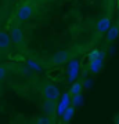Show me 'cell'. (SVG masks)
Returning a JSON list of instances; mask_svg holds the SVG:
<instances>
[{
  "instance_id": "1",
  "label": "cell",
  "mask_w": 119,
  "mask_h": 124,
  "mask_svg": "<svg viewBox=\"0 0 119 124\" xmlns=\"http://www.w3.org/2000/svg\"><path fill=\"white\" fill-rule=\"evenodd\" d=\"M42 94L46 99H55L57 101L58 98L61 97L60 95V90L55 87L54 84H50V83H44L43 87H42Z\"/></svg>"
},
{
  "instance_id": "2",
  "label": "cell",
  "mask_w": 119,
  "mask_h": 124,
  "mask_svg": "<svg viewBox=\"0 0 119 124\" xmlns=\"http://www.w3.org/2000/svg\"><path fill=\"white\" fill-rule=\"evenodd\" d=\"M32 13H33V8H32L31 4H22L19 8L17 10V18L18 21H28L29 18L32 17Z\"/></svg>"
},
{
  "instance_id": "3",
  "label": "cell",
  "mask_w": 119,
  "mask_h": 124,
  "mask_svg": "<svg viewBox=\"0 0 119 124\" xmlns=\"http://www.w3.org/2000/svg\"><path fill=\"white\" fill-rule=\"evenodd\" d=\"M43 109L49 117H54V116L57 115V103H55V99H46L44 98Z\"/></svg>"
},
{
  "instance_id": "4",
  "label": "cell",
  "mask_w": 119,
  "mask_h": 124,
  "mask_svg": "<svg viewBox=\"0 0 119 124\" xmlns=\"http://www.w3.org/2000/svg\"><path fill=\"white\" fill-rule=\"evenodd\" d=\"M10 35H11V40H13V43L15 46L22 44V41H24V35H22V31L19 29V26H18V25L11 26Z\"/></svg>"
},
{
  "instance_id": "5",
  "label": "cell",
  "mask_w": 119,
  "mask_h": 124,
  "mask_svg": "<svg viewBox=\"0 0 119 124\" xmlns=\"http://www.w3.org/2000/svg\"><path fill=\"white\" fill-rule=\"evenodd\" d=\"M69 59V54L66 53V51H58V53H55L51 57V59H50V62H51V65H62V63H65L66 61Z\"/></svg>"
},
{
  "instance_id": "6",
  "label": "cell",
  "mask_w": 119,
  "mask_h": 124,
  "mask_svg": "<svg viewBox=\"0 0 119 124\" xmlns=\"http://www.w3.org/2000/svg\"><path fill=\"white\" fill-rule=\"evenodd\" d=\"M97 32L98 33H101V35H104V33H107V32L110 31L111 28V18L110 17H102L98 19L97 22Z\"/></svg>"
},
{
  "instance_id": "7",
  "label": "cell",
  "mask_w": 119,
  "mask_h": 124,
  "mask_svg": "<svg viewBox=\"0 0 119 124\" xmlns=\"http://www.w3.org/2000/svg\"><path fill=\"white\" fill-rule=\"evenodd\" d=\"M118 36H119V22L115 23L114 26H111L110 31L107 32V43L112 44L115 40L118 39Z\"/></svg>"
},
{
  "instance_id": "8",
  "label": "cell",
  "mask_w": 119,
  "mask_h": 124,
  "mask_svg": "<svg viewBox=\"0 0 119 124\" xmlns=\"http://www.w3.org/2000/svg\"><path fill=\"white\" fill-rule=\"evenodd\" d=\"M11 35L0 31V50H9L11 46Z\"/></svg>"
},
{
  "instance_id": "9",
  "label": "cell",
  "mask_w": 119,
  "mask_h": 124,
  "mask_svg": "<svg viewBox=\"0 0 119 124\" xmlns=\"http://www.w3.org/2000/svg\"><path fill=\"white\" fill-rule=\"evenodd\" d=\"M75 109L76 108L73 106V105H69V106L65 109V112L62 113V121L64 123H69L71 120H72V117H73V115H75Z\"/></svg>"
},
{
  "instance_id": "10",
  "label": "cell",
  "mask_w": 119,
  "mask_h": 124,
  "mask_svg": "<svg viewBox=\"0 0 119 124\" xmlns=\"http://www.w3.org/2000/svg\"><path fill=\"white\" fill-rule=\"evenodd\" d=\"M102 61H104V54H102L101 57H98L97 59H94V61H90V69H92L93 73H97L102 66Z\"/></svg>"
},
{
  "instance_id": "11",
  "label": "cell",
  "mask_w": 119,
  "mask_h": 124,
  "mask_svg": "<svg viewBox=\"0 0 119 124\" xmlns=\"http://www.w3.org/2000/svg\"><path fill=\"white\" fill-rule=\"evenodd\" d=\"M83 91V81H75L72 87H71V95L73 97V95H78V94H82Z\"/></svg>"
},
{
  "instance_id": "12",
  "label": "cell",
  "mask_w": 119,
  "mask_h": 124,
  "mask_svg": "<svg viewBox=\"0 0 119 124\" xmlns=\"http://www.w3.org/2000/svg\"><path fill=\"white\" fill-rule=\"evenodd\" d=\"M83 102V94H78V95H73L72 97V105L75 108H79Z\"/></svg>"
},
{
  "instance_id": "13",
  "label": "cell",
  "mask_w": 119,
  "mask_h": 124,
  "mask_svg": "<svg viewBox=\"0 0 119 124\" xmlns=\"http://www.w3.org/2000/svg\"><path fill=\"white\" fill-rule=\"evenodd\" d=\"M104 53H100L98 50H93L92 53H90V55H89V62L90 61H94V59H97L98 57H101Z\"/></svg>"
},
{
  "instance_id": "14",
  "label": "cell",
  "mask_w": 119,
  "mask_h": 124,
  "mask_svg": "<svg viewBox=\"0 0 119 124\" xmlns=\"http://www.w3.org/2000/svg\"><path fill=\"white\" fill-rule=\"evenodd\" d=\"M27 65L29 68H32L33 70H40V63H37V62L33 61V59H29V61L27 62Z\"/></svg>"
},
{
  "instance_id": "15",
  "label": "cell",
  "mask_w": 119,
  "mask_h": 124,
  "mask_svg": "<svg viewBox=\"0 0 119 124\" xmlns=\"http://www.w3.org/2000/svg\"><path fill=\"white\" fill-rule=\"evenodd\" d=\"M69 69H73V70H79V61L78 59H72L68 65V70Z\"/></svg>"
},
{
  "instance_id": "16",
  "label": "cell",
  "mask_w": 119,
  "mask_h": 124,
  "mask_svg": "<svg viewBox=\"0 0 119 124\" xmlns=\"http://www.w3.org/2000/svg\"><path fill=\"white\" fill-rule=\"evenodd\" d=\"M69 73H68V79H69V81H75L76 77H78V73H79V70H73V69H69Z\"/></svg>"
},
{
  "instance_id": "17",
  "label": "cell",
  "mask_w": 119,
  "mask_h": 124,
  "mask_svg": "<svg viewBox=\"0 0 119 124\" xmlns=\"http://www.w3.org/2000/svg\"><path fill=\"white\" fill-rule=\"evenodd\" d=\"M7 75V68L6 66H0V80H3Z\"/></svg>"
},
{
  "instance_id": "18",
  "label": "cell",
  "mask_w": 119,
  "mask_h": 124,
  "mask_svg": "<svg viewBox=\"0 0 119 124\" xmlns=\"http://www.w3.org/2000/svg\"><path fill=\"white\" fill-rule=\"evenodd\" d=\"M115 121H116V123H118V124H119V117H118V119H116V120H115Z\"/></svg>"
},
{
  "instance_id": "19",
  "label": "cell",
  "mask_w": 119,
  "mask_h": 124,
  "mask_svg": "<svg viewBox=\"0 0 119 124\" xmlns=\"http://www.w3.org/2000/svg\"><path fill=\"white\" fill-rule=\"evenodd\" d=\"M10 1H18V0H10Z\"/></svg>"
}]
</instances>
